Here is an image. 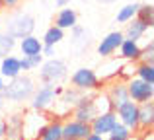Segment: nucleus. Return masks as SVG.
Returning <instances> with one entry per match:
<instances>
[{"label":"nucleus","mask_w":154,"mask_h":140,"mask_svg":"<svg viewBox=\"0 0 154 140\" xmlns=\"http://www.w3.org/2000/svg\"><path fill=\"white\" fill-rule=\"evenodd\" d=\"M33 91H35V80L29 74H20L16 78L8 80V84L2 90V97L12 103H23L29 101Z\"/></svg>","instance_id":"1"},{"label":"nucleus","mask_w":154,"mask_h":140,"mask_svg":"<svg viewBox=\"0 0 154 140\" xmlns=\"http://www.w3.org/2000/svg\"><path fill=\"white\" fill-rule=\"evenodd\" d=\"M60 91H63V86H59V84H57V86L55 84H41V86H35L33 95L29 97V107L33 111L49 113Z\"/></svg>","instance_id":"2"},{"label":"nucleus","mask_w":154,"mask_h":140,"mask_svg":"<svg viewBox=\"0 0 154 140\" xmlns=\"http://www.w3.org/2000/svg\"><path fill=\"white\" fill-rule=\"evenodd\" d=\"M4 31L14 39H22L35 31V18L27 12H14L4 22Z\"/></svg>","instance_id":"3"},{"label":"nucleus","mask_w":154,"mask_h":140,"mask_svg":"<svg viewBox=\"0 0 154 140\" xmlns=\"http://www.w3.org/2000/svg\"><path fill=\"white\" fill-rule=\"evenodd\" d=\"M68 76V66L64 61L57 57H51V58H45L39 66V82L41 84H60L64 82Z\"/></svg>","instance_id":"4"},{"label":"nucleus","mask_w":154,"mask_h":140,"mask_svg":"<svg viewBox=\"0 0 154 140\" xmlns=\"http://www.w3.org/2000/svg\"><path fill=\"white\" fill-rule=\"evenodd\" d=\"M70 84H72L74 90L82 91V94H88V91H100L103 88V82L98 78L96 70L88 68V66H80L78 70L72 72Z\"/></svg>","instance_id":"5"},{"label":"nucleus","mask_w":154,"mask_h":140,"mask_svg":"<svg viewBox=\"0 0 154 140\" xmlns=\"http://www.w3.org/2000/svg\"><path fill=\"white\" fill-rule=\"evenodd\" d=\"M82 95V91L74 90V88H63V91L59 94V97H57L55 105H53V109L49 113L53 115V119H60L63 121L64 117H70L72 113V107L76 105V101H78V97Z\"/></svg>","instance_id":"6"},{"label":"nucleus","mask_w":154,"mask_h":140,"mask_svg":"<svg viewBox=\"0 0 154 140\" xmlns=\"http://www.w3.org/2000/svg\"><path fill=\"white\" fill-rule=\"evenodd\" d=\"M51 117H47V113H41V111H33L26 113L22 117V129H23V138L26 140H37L39 134H41L43 127L49 123Z\"/></svg>","instance_id":"7"},{"label":"nucleus","mask_w":154,"mask_h":140,"mask_svg":"<svg viewBox=\"0 0 154 140\" xmlns=\"http://www.w3.org/2000/svg\"><path fill=\"white\" fill-rule=\"evenodd\" d=\"M125 84H127L129 99L135 101L137 105L152 101V97H154V84H146V82H143V80H139V78H131Z\"/></svg>","instance_id":"8"},{"label":"nucleus","mask_w":154,"mask_h":140,"mask_svg":"<svg viewBox=\"0 0 154 140\" xmlns=\"http://www.w3.org/2000/svg\"><path fill=\"white\" fill-rule=\"evenodd\" d=\"M115 115H117V121L121 125H125L127 129H131L133 133H139V105L131 99H127L125 103L117 105L115 109Z\"/></svg>","instance_id":"9"},{"label":"nucleus","mask_w":154,"mask_h":140,"mask_svg":"<svg viewBox=\"0 0 154 140\" xmlns=\"http://www.w3.org/2000/svg\"><path fill=\"white\" fill-rule=\"evenodd\" d=\"M94 91H88V94H82L76 101V105L72 107V113L70 117L76 119V121H82V123H90L92 119L96 117V107H94V99H92Z\"/></svg>","instance_id":"10"},{"label":"nucleus","mask_w":154,"mask_h":140,"mask_svg":"<svg viewBox=\"0 0 154 140\" xmlns=\"http://www.w3.org/2000/svg\"><path fill=\"white\" fill-rule=\"evenodd\" d=\"M70 31H72V33H70V49H72V53H74L76 57H80L82 53H86V51L90 49L92 33L86 29V27L78 25V23H76Z\"/></svg>","instance_id":"11"},{"label":"nucleus","mask_w":154,"mask_h":140,"mask_svg":"<svg viewBox=\"0 0 154 140\" xmlns=\"http://www.w3.org/2000/svg\"><path fill=\"white\" fill-rule=\"evenodd\" d=\"M117 123V115L115 111H105V113H98L94 119L90 121V129L94 134H100V136H109L111 129Z\"/></svg>","instance_id":"12"},{"label":"nucleus","mask_w":154,"mask_h":140,"mask_svg":"<svg viewBox=\"0 0 154 140\" xmlns=\"http://www.w3.org/2000/svg\"><path fill=\"white\" fill-rule=\"evenodd\" d=\"M92 133L90 123H82L76 119H64L63 121V138H76V140H84L88 134Z\"/></svg>","instance_id":"13"},{"label":"nucleus","mask_w":154,"mask_h":140,"mask_svg":"<svg viewBox=\"0 0 154 140\" xmlns=\"http://www.w3.org/2000/svg\"><path fill=\"white\" fill-rule=\"evenodd\" d=\"M123 39H125L123 31H119V29H117V31H109L102 41L98 43V55L103 57V58L113 57V55L117 53V49H119V45H121Z\"/></svg>","instance_id":"14"},{"label":"nucleus","mask_w":154,"mask_h":140,"mask_svg":"<svg viewBox=\"0 0 154 140\" xmlns=\"http://www.w3.org/2000/svg\"><path fill=\"white\" fill-rule=\"evenodd\" d=\"M105 94H107L109 101H111L113 109H115L117 105H121V103H125L129 99V94H127V84L123 82V80L115 78V80H109V86L105 88Z\"/></svg>","instance_id":"15"},{"label":"nucleus","mask_w":154,"mask_h":140,"mask_svg":"<svg viewBox=\"0 0 154 140\" xmlns=\"http://www.w3.org/2000/svg\"><path fill=\"white\" fill-rule=\"evenodd\" d=\"M22 117H23L22 113H14L4 119L6 130H4L2 140H26L23 138V129H22Z\"/></svg>","instance_id":"16"},{"label":"nucleus","mask_w":154,"mask_h":140,"mask_svg":"<svg viewBox=\"0 0 154 140\" xmlns=\"http://www.w3.org/2000/svg\"><path fill=\"white\" fill-rule=\"evenodd\" d=\"M78 23V12L74 10V8H68V6H63L57 10L55 14V23L53 25L60 27V29H72V27Z\"/></svg>","instance_id":"17"},{"label":"nucleus","mask_w":154,"mask_h":140,"mask_svg":"<svg viewBox=\"0 0 154 140\" xmlns=\"http://www.w3.org/2000/svg\"><path fill=\"white\" fill-rule=\"evenodd\" d=\"M119 58L127 62H139L140 57V45L139 41H133V39H123L119 45Z\"/></svg>","instance_id":"18"},{"label":"nucleus","mask_w":154,"mask_h":140,"mask_svg":"<svg viewBox=\"0 0 154 140\" xmlns=\"http://www.w3.org/2000/svg\"><path fill=\"white\" fill-rule=\"evenodd\" d=\"M154 125V103L146 101L139 105V133H148Z\"/></svg>","instance_id":"19"},{"label":"nucleus","mask_w":154,"mask_h":140,"mask_svg":"<svg viewBox=\"0 0 154 140\" xmlns=\"http://www.w3.org/2000/svg\"><path fill=\"white\" fill-rule=\"evenodd\" d=\"M121 58L117 57H107V62H103L100 72H96L98 74V78L102 80V82H109V80H115L117 76H119V68H121Z\"/></svg>","instance_id":"20"},{"label":"nucleus","mask_w":154,"mask_h":140,"mask_svg":"<svg viewBox=\"0 0 154 140\" xmlns=\"http://www.w3.org/2000/svg\"><path fill=\"white\" fill-rule=\"evenodd\" d=\"M22 74V68H20V58L14 57V55H8V57H2L0 61V76L4 80H12L16 76Z\"/></svg>","instance_id":"21"},{"label":"nucleus","mask_w":154,"mask_h":140,"mask_svg":"<svg viewBox=\"0 0 154 140\" xmlns=\"http://www.w3.org/2000/svg\"><path fill=\"white\" fill-rule=\"evenodd\" d=\"M41 49H43L41 39L35 37L33 33H31V35H26V37L20 39V53H22V57H33V55H41Z\"/></svg>","instance_id":"22"},{"label":"nucleus","mask_w":154,"mask_h":140,"mask_svg":"<svg viewBox=\"0 0 154 140\" xmlns=\"http://www.w3.org/2000/svg\"><path fill=\"white\" fill-rule=\"evenodd\" d=\"M125 25H127V27H125V31H123L125 39H133V41H139V39H143L144 35H146V31L152 29V27H148L144 22H140L139 18H133L131 22H127Z\"/></svg>","instance_id":"23"},{"label":"nucleus","mask_w":154,"mask_h":140,"mask_svg":"<svg viewBox=\"0 0 154 140\" xmlns=\"http://www.w3.org/2000/svg\"><path fill=\"white\" fill-rule=\"evenodd\" d=\"M60 138H63V121L60 119H49V123L43 127L37 140H60Z\"/></svg>","instance_id":"24"},{"label":"nucleus","mask_w":154,"mask_h":140,"mask_svg":"<svg viewBox=\"0 0 154 140\" xmlns=\"http://www.w3.org/2000/svg\"><path fill=\"white\" fill-rule=\"evenodd\" d=\"M92 99H94L96 113H105V111H113V105H111V101H109L107 94H105L103 90H100V91H94Z\"/></svg>","instance_id":"25"},{"label":"nucleus","mask_w":154,"mask_h":140,"mask_svg":"<svg viewBox=\"0 0 154 140\" xmlns=\"http://www.w3.org/2000/svg\"><path fill=\"white\" fill-rule=\"evenodd\" d=\"M63 39H64V29H60V27H57V25H51L49 29L45 31L41 43L43 45H53L55 47V45H59Z\"/></svg>","instance_id":"26"},{"label":"nucleus","mask_w":154,"mask_h":140,"mask_svg":"<svg viewBox=\"0 0 154 140\" xmlns=\"http://www.w3.org/2000/svg\"><path fill=\"white\" fill-rule=\"evenodd\" d=\"M135 78L143 80V82H146V84H154V64H148V62H137Z\"/></svg>","instance_id":"27"},{"label":"nucleus","mask_w":154,"mask_h":140,"mask_svg":"<svg viewBox=\"0 0 154 140\" xmlns=\"http://www.w3.org/2000/svg\"><path fill=\"white\" fill-rule=\"evenodd\" d=\"M135 18H139L140 22H144L148 27H152L154 25V6L152 4H139Z\"/></svg>","instance_id":"28"},{"label":"nucleus","mask_w":154,"mask_h":140,"mask_svg":"<svg viewBox=\"0 0 154 140\" xmlns=\"http://www.w3.org/2000/svg\"><path fill=\"white\" fill-rule=\"evenodd\" d=\"M137 8H139V4L133 2V4H125L123 8H119V12H117V23H127L131 22L133 18L137 16Z\"/></svg>","instance_id":"29"},{"label":"nucleus","mask_w":154,"mask_h":140,"mask_svg":"<svg viewBox=\"0 0 154 140\" xmlns=\"http://www.w3.org/2000/svg\"><path fill=\"white\" fill-rule=\"evenodd\" d=\"M14 49H16V39L12 35H8L6 31H0V58L12 55Z\"/></svg>","instance_id":"30"},{"label":"nucleus","mask_w":154,"mask_h":140,"mask_svg":"<svg viewBox=\"0 0 154 140\" xmlns=\"http://www.w3.org/2000/svg\"><path fill=\"white\" fill-rule=\"evenodd\" d=\"M131 134H135V133L117 121L115 127L111 129V133H109V136H111V138H117V140H129V138H131Z\"/></svg>","instance_id":"31"},{"label":"nucleus","mask_w":154,"mask_h":140,"mask_svg":"<svg viewBox=\"0 0 154 140\" xmlns=\"http://www.w3.org/2000/svg\"><path fill=\"white\" fill-rule=\"evenodd\" d=\"M139 62H148V64H154V45H152V41H146V45L140 47Z\"/></svg>","instance_id":"32"},{"label":"nucleus","mask_w":154,"mask_h":140,"mask_svg":"<svg viewBox=\"0 0 154 140\" xmlns=\"http://www.w3.org/2000/svg\"><path fill=\"white\" fill-rule=\"evenodd\" d=\"M135 72H137V62H127V64H121L119 76H117V78L123 80V82H127V80L135 78Z\"/></svg>","instance_id":"33"},{"label":"nucleus","mask_w":154,"mask_h":140,"mask_svg":"<svg viewBox=\"0 0 154 140\" xmlns=\"http://www.w3.org/2000/svg\"><path fill=\"white\" fill-rule=\"evenodd\" d=\"M41 4L45 8H49V10H59L63 6H68L70 0H41Z\"/></svg>","instance_id":"34"},{"label":"nucleus","mask_w":154,"mask_h":140,"mask_svg":"<svg viewBox=\"0 0 154 140\" xmlns=\"http://www.w3.org/2000/svg\"><path fill=\"white\" fill-rule=\"evenodd\" d=\"M26 58H27V62H29L31 70H37L39 66H41V62L45 61V57H43V55H33V57H26Z\"/></svg>","instance_id":"35"},{"label":"nucleus","mask_w":154,"mask_h":140,"mask_svg":"<svg viewBox=\"0 0 154 140\" xmlns=\"http://www.w3.org/2000/svg\"><path fill=\"white\" fill-rule=\"evenodd\" d=\"M41 55H43V57H45V58H51V57H55V47H53V45H43V49H41Z\"/></svg>","instance_id":"36"},{"label":"nucleus","mask_w":154,"mask_h":140,"mask_svg":"<svg viewBox=\"0 0 154 140\" xmlns=\"http://www.w3.org/2000/svg\"><path fill=\"white\" fill-rule=\"evenodd\" d=\"M2 2V8H16L22 0H0Z\"/></svg>","instance_id":"37"},{"label":"nucleus","mask_w":154,"mask_h":140,"mask_svg":"<svg viewBox=\"0 0 154 140\" xmlns=\"http://www.w3.org/2000/svg\"><path fill=\"white\" fill-rule=\"evenodd\" d=\"M84 140H105V136H100V134H94V133H90Z\"/></svg>","instance_id":"38"},{"label":"nucleus","mask_w":154,"mask_h":140,"mask_svg":"<svg viewBox=\"0 0 154 140\" xmlns=\"http://www.w3.org/2000/svg\"><path fill=\"white\" fill-rule=\"evenodd\" d=\"M4 130H6V125H4V121L0 119V140L4 138Z\"/></svg>","instance_id":"39"},{"label":"nucleus","mask_w":154,"mask_h":140,"mask_svg":"<svg viewBox=\"0 0 154 140\" xmlns=\"http://www.w3.org/2000/svg\"><path fill=\"white\" fill-rule=\"evenodd\" d=\"M4 105H6V99H4L2 94H0V115H2V111H4Z\"/></svg>","instance_id":"40"},{"label":"nucleus","mask_w":154,"mask_h":140,"mask_svg":"<svg viewBox=\"0 0 154 140\" xmlns=\"http://www.w3.org/2000/svg\"><path fill=\"white\" fill-rule=\"evenodd\" d=\"M96 2H100V4H113V2H117V0H96Z\"/></svg>","instance_id":"41"},{"label":"nucleus","mask_w":154,"mask_h":140,"mask_svg":"<svg viewBox=\"0 0 154 140\" xmlns=\"http://www.w3.org/2000/svg\"><path fill=\"white\" fill-rule=\"evenodd\" d=\"M4 86H6V82H4V78L0 76V94H2V90H4Z\"/></svg>","instance_id":"42"},{"label":"nucleus","mask_w":154,"mask_h":140,"mask_svg":"<svg viewBox=\"0 0 154 140\" xmlns=\"http://www.w3.org/2000/svg\"><path fill=\"white\" fill-rule=\"evenodd\" d=\"M105 140H117V138H111V136H107V138H105Z\"/></svg>","instance_id":"43"},{"label":"nucleus","mask_w":154,"mask_h":140,"mask_svg":"<svg viewBox=\"0 0 154 140\" xmlns=\"http://www.w3.org/2000/svg\"><path fill=\"white\" fill-rule=\"evenodd\" d=\"M60 140H76V138H60Z\"/></svg>","instance_id":"44"},{"label":"nucleus","mask_w":154,"mask_h":140,"mask_svg":"<svg viewBox=\"0 0 154 140\" xmlns=\"http://www.w3.org/2000/svg\"><path fill=\"white\" fill-rule=\"evenodd\" d=\"M0 10H2V2H0Z\"/></svg>","instance_id":"45"}]
</instances>
